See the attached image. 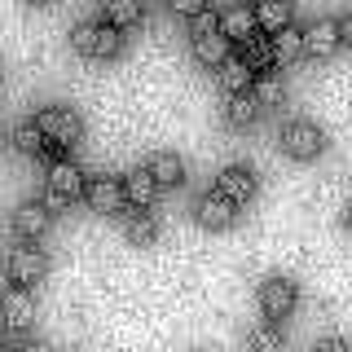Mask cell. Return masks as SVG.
Instances as JSON below:
<instances>
[{"instance_id": "cell-1", "label": "cell", "mask_w": 352, "mask_h": 352, "mask_svg": "<svg viewBox=\"0 0 352 352\" xmlns=\"http://www.w3.org/2000/svg\"><path fill=\"white\" fill-rule=\"evenodd\" d=\"M71 49L80 53L88 62H110L124 53V31L115 27V22L97 18V22H80V27L71 31Z\"/></svg>"}, {"instance_id": "cell-2", "label": "cell", "mask_w": 352, "mask_h": 352, "mask_svg": "<svg viewBox=\"0 0 352 352\" xmlns=\"http://www.w3.org/2000/svg\"><path fill=\"white\" fill-rule=\"evenodd\" d=\"M84 181H88V176L80 172V163L62 154V159L49 163V176H44V198H40V203L49 207V212H66L75 198H84Z\"/></svg>"}, {"instance_id": "cell-3", "label": "cell", "mask_w": 352, "mask_h": 352, "mask_svg": "<svg viewBox=\"0 0 352 352\" xmlns=\"http://www.w3.org/2000/svg\"><path fill=\"white\" fill-rule=\"evenodd\" d=\"M190 53H194L198 66H212V71H216V62L229 53V36L220 31L216 14H207V9L190 18Z\"/></svg>"}, {"instance_id": "cell-4", "label": "cell", "mask_w": 352, "mask_h": 352, "mask_svg": "<svg viewBox=\"0 0 352 352\" xmlns=\"http://www.w3.org/2000/svg\"><path fill=\"white\" fill-rule=\"evenodd\" d=\"M36 124H40L44 137H49L53 150H71V146H80V137H84V119L75 115L71 106H44L36 115Z\"/></svg>"}, {"instance_id": "cell-5", "label": "cell", "mask_w": 352, "mask_h": 352, "mask_svg": "<svg viewBox=\"0 0 352 352\" xmlns=\"http://www.w3.org/2000/svg\"><path fill=\"white\" fill-rule=\"evenodd\" d=\"M326 150V132L313 124V119H291V124L282 128V154L295 163H313L322 159Z\"/></svg>"}, {"instance_id": "cell-6", "label": "cell", "mask_w": 352, "mask_h": 352, "mask_svg": "<svg viewBox=\"0 0 352 352\" xmlns=\"http://www.w3.org/2000/svg\"><path fill=\"white\" fill-rule=\"evenodd\" d=\"M295 304H300V286H295V278L273 273V278L260 282V313H264V322L282 326V317H291Z\"/></svg>"}, {"instance_id": "cell-7", "label": "cell", "mask_w": 352, "mask_h": 352, "mask_svg": "<svg viewBox=\"0 0 352 352\" xmlns=\"http://www.w3.org/2000/svg\"><path fill=\"white\" fill-rule=\"evenodd\" d=\"M0 326L9 330V339L27 335L36 326V295H31V286H9L0 295Z\"/></svg>"}, {"instance_id": "cell-8", "label": "cell", "mask_w": 352, "mask_h": 352, "mask_svg": "<svg viewBox=\"0 0 352 352\" xmlns=\"http://www.w3.org/2000/svg\"><path fill=\"white\" fill-rule=\"evenodd\" d=\"M5 269H9V282H14V286H36L49 264H44V251L36 247V242L22 238V247L9 251V264H5Z\"/></svg>"}, {"instance_id": "cell-9", "label": "cell", "mask_w": 352, "mask_h": 352, "mask_svg": "<svg viewBox=\"0 0 352 352\" xmlns=\"http://www.w3.org/2000/svg\"><path fill=\"white\" fill-rule=\"evenodd\" d=\"M194 220H198L203 229H229V225L238 220V203H229V198L212 185L207 194L194 198Z\"/></svg>"}, {"instance_id": "cell-10", "label": "cell", "mask_w": 352, "mask_h": 352, "mask_svg": "<svg viewBox=\"0 0 352 352\" xmlns=\"http://www.w3.org/2000/svg\"><path fill=\"white\" fill-rule=\"evenodd\" d=\"M84 203L93 207V212H102V216H110V212H124V185H119V176H88L84 181Z\"/></svg>"}, {"instance_id": "cell-11", "label": "cell", "mask_w": 352, "mask_h": 352, "mask_svg": "<svg viewBox=\"0 0 352 352\" xmlns=\"http://www.w3.org/2000/svg\"><path fill=\"white\" fill-rule=\"evenodd\" d=\"M339 49H344V40H339L335 18H313L304 27V58H335Z\"/></svg>"}, {"instance_id": "cell-12", "label": "cell", "mask_w": 352, "mask_h": 352, "mask_svg": "<svg viewBox=\"0 0 352 352\" xmlns=\"http://www.w3.org/2000/svg\"><path fill=\"white\" fill-rule=\"evenodd\" d=\"M256 185L260 181H256V172H251L247 163H229V168L216 176V190L225 194L229 203H238V207H247L251 198H256Z\"/></svg>"}, {"instance_id": "cell-13", "label": "cell", "mask_w": 352, "mask_h": 352, "mask_svg": "<svg viewBox=\"0 0 352 352\" xmlns=\"http://www.w3.org/2000/svg\"><path fill=\"white\" fill-rule=\"evenodd\" d=\"M49 225H53V212L44 203H36V198H27V203L14 207V234H18V242L22 238H27V242H40L44 234H49Z\"/></svg>"}, {"instance_id": "cell-14", "label": "cell", "mask_w": 352, "mask_h": 352, "mask_svg": "<svg viewBox=\"0 0 352 352\" xmlns=\"http://www.w3.org/2000/svg\"><path fill=\"white\" fill-rule=\"evenodd\" d=\"M260 115H264V106L251 97V88H247V93H225V128L251 132L260 124Z\"/></svg>"}, {"instance_id": "cell-15", "label": "cell", "mask_w": 352, "mask_h": 352, "mask_svg": "<svg viewBox=\"0 0 352 352\" xmlns=\"http://www.w3.org/2000/svg\"><path fill=\"white\" fill-rule=\"evenodd\" d=\"M119 234H124L132 247H150V242L159 238V220H154L150 207H128V212H119Z\"/></svg>"}, {"instance_id": "cell-16", "label": "cell", "mask_w": 352, "mask_h": 352, "mask_svg": "<svg viewBox=\"0 0 352 352\" xmlns=\"http://www.w3.org/2000/svg\"><path fill=\"white\" fill-rule=\"evenodd\" d=\"M119 185H124V203L128 207H154L159 194H163V185L150 176V168H132Z\"/></svg>"}, {"instance_id": "cell-17", "label": "cell", "mask_w": 352, "mask_h": 352, "mask_svg": "<svg viewBox=\"0 0 352 352\" xmlns=\"http://www.w3.org/2000/svg\"><path fill=\"white\" fill-rule=\"evenodd\" d=\"M216 80L225 93H247L251 80H256V71H251V62L242 58V53H225V58L216 62Z\"/></svg>"}, {"instance_id": "cell-18", "label": "cell", "mask_w": 352, "mask_h": 352, "mask_svg": "<svg viewBox=\"0 0 352 352\" xmlns=\"http://www.w3.org/2000/svg\"><path fill=\"white\" fill-rule=\"evenodd\" d=\"M273 44V66H295L304 58V27H295V22H286L282 31H273L269 36Z\"/></svg>"}, {"instance_id": "cell-19", "label": "cell", "mask_w": 352, "mask_h": 352, "mask_svg": "<svg viewBox=\"0 0 352 352\" xmlns=\"http://www.w3.org/2000/svg\"><path fill=\"white\" fill-rule=\"evenodd\" d=\"M150 176L163 185V190H176V185L185 181V159L181 154H172V150H159V154H150Z\"/></svg>"}, {"instance_id": "cell-20", "label": "cell", "mask_w": 352, "mask_h": 352, "mask_svg": "<svg viewBox=\"0 0 352 352\" xmlns=\"http://www.w3.org/2000/svg\"><path fill=\"white\" fill-rule=\"evenodd\" d=\"M216 22H220V31L229 36V44H242L247 36H256V31H260V27H256V14H251L247 5H234V9H225V14H220Z\"/></svg>"}, {"instance_id": "cell-21", "label": "cell", "mask_w": 352, "mask_h": 352, "mask_svg": "<svg viewBox=\"0 0 352 352\" xmlns=\"http://www.w3.org/2000/svg\"><path fill=\"white\" fill-rule=\"evenodd\" d=\"M251 97L269 110V106H282L286 102V84H282V75L273 71V66H264V71H256V80H251Z\"/></svg>"}, {"instance_id": "cell-22", "label": "cell", "mask_w": 352, "mask_h": 352, "mask_svg": "<svg viewBox=\"0 0 352 352\" xmlns=\"http://www.w3.org/2000/svg\"><path fill=\"white\" fill-rule=\"evenodd\" d=\"M256 27L264 36H273V31H282L286 22H291V0H256Z\"/></svg>"}, {"instance_id": "cell-23", "label": "cell", "mask_w": 352, "mask_h": 352, "mask_svg": "<svg viewBox=\"0 0 352 352\" xmlns=\"http://www.w3.org/2000/svg\"><path fill=\"white\" fill-rule=\"evenodd\" d=\"M14 150H18V154H27V159H36V154H49L53 146H49V137L40 132L36 119H22V124L14 128Z\"/></svg>"}, {"instance_id": "cell-24", "label": "cell", "mask_w": 352, "mask_h": 352, "mask_svg": "<svg viewBox=\"0 0 352 352\" xmlns=\"http://www.w3.org/2000/svg\"><path fill=\"white\" fill-rule=\"evenodd\" d=\"M102 18L115 22L119 31H128L146 18V5H141V0H102Z\"/></svg>"}, {"instance_id": "cell-25", "label": "cell", "mask_w": 352, "mask_h": 352, "mask_svg": "<svg viewBox=\"0 0 352 352\" xmlns=\"http://www.w3.org/2000/svg\"><path fill=\"white\" fill-rule=\"evenodd\" d=\"M242 58L251 62V71L273 66V44H269V36H247V40H242Z\"/></svg>"}, {"instance_id": "cell-26", "label": "cell", "mask_w": 352, "mask_h": 352, "mask_svg": "<svg viewBox=\"0 0 352 352\" xmlns=\"http://www.w3.org/2000/svg\"><path fill=\"white\" fill-rule=\"evenodd\" d=\"M247 344L251 348H282V330H251V335H247Z\"/></svg>"}, {"instance_id": "cell-27", "label": "cell", "mask_w": 352, "mask_h": 352, "mask_svg": "<svg viewBox=\"0 0 352 352\" xmlns=\"http://www.w3.org/2000/svg\"><path fill=\"white\" fill-rule=\"evenodd\" d=\"M168 5H172L176 18H194V14H203V9H207V0H168Z\"/></svg>"}, {"instance_id": "cell-28", "label": "cell", "mask_w": 352, "mask_h": 352, "mask_svg": "<svg viewBox=\"0 0 352 352\" xmlns=\"http://www.w3.org/2000/svg\"><path fill=\"white\" fill-rule=\"evenodd\" d=\"M317 348H326V352H348V348H352V339H344V335H326Z\"/></svg>"}, {"instance_id": "cell-29", "label": "cell", "mask_w": 352, "mask_h": 352, "mask_svg": "<svg viewBox=\"0 0 352 352\" xmlns=\"http://www.w3.org/2000/svg\"><path fill=\"white\" fill-rule=\"evenodd\" d=\"M339 40L352 44V14H348V18H339Z\"/></svg>"}, {"instance_id": "cell-30", "label": "cell", "mask_w": 352, "mask_h": 352, "mask_svg": "<svg viewBox=\"0 0 352 352\" xmlns=\"http://www.w3.org/2000/svg\"><path fill=\"white\" fill-rule=\"evenodd\" d=\"M344 229H348V234H352V203L344 207Z\"/></svg>"}, {"instance_id": "cell-31", "label": "cell", "mask_w": 352, "mask_h": 352, "mask_svg": "<svg viewBox=\"0 0 352 352\" xmlns=\"http://www.w3.org/2000/svg\"><path fill=\"white\" fill-rule=\"evenodd\" d=\"M5 344H9V330H5V326H0V348H5Z\"/></svg>"}, {"instance_id": "cell-32", "label": "cell", "mask_w": 352, "mask_h": 352, "mask_svg": "<svg viewBox=\"0 0 352 352\" xmlns=\"http://www.w3.org/2000/svg\"><path fill=\"white\" fill-rule=\"evenodd\" d=\"M27 5H53V0H27Z\"/></svg>"}]
</instances>
